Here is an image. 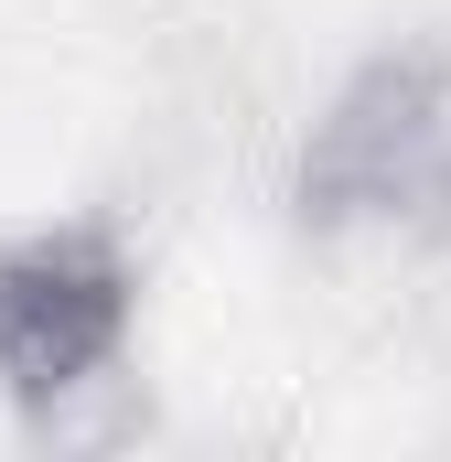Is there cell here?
I'll return each instance as SVG.
<instances>
[{
  "instance_id": "cell-1",
  "label": "cell",
  "mask_w": 451,
  "mask_h": 462,
  "mask_svg": "<svg viewBox=\"0 0 451 462\" xmlns=\"http://www.w3.org/2000/svg\"><path fill=\"white\" fill-rule=\"evenodd\" d=\"M140 345V280L108 236L43 226L0 247V398L32 430H65L87 398L129 387Z\"/></svg>"
}]
</instances>
